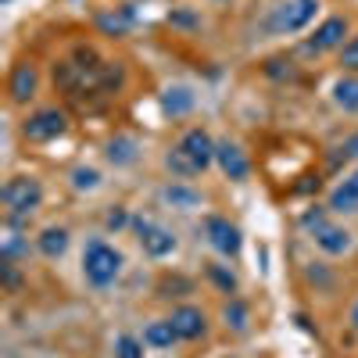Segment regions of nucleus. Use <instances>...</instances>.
Here are the masks:
<instances>
[{
	"label": "nucleus",
	"instance_id": "c756f323",
	"mask_svg": "<svg viewBox=\"0 0 358 358\" xmlns=\"http://www.w3.org/2000/svg\"><path fill=\"white\" fill-rule=\"evenodd\" d=\"M341 155H344V158H358V133H351V136L344 140V147H341Z\"/></svg>",
	"mask_w": 358,
	"mask_h": 358
},
{
	"label": "nucleus",
	"instance_id": "cd10ccee",
	"mask_svg": "<svg viewBox=\"0 0 358 358\" xmlns=\"http://www.w3.org/2000/svg\"><path fill=\"white\" fill-rule=\"evenodd\" d=\"M126 222H133V219H129V212H126L122 204H118V208H111V212H108V219H104V226H108V229H122Z\"/></svg>",
	"mask_w": 358,
	"mask_h": 358
},
{
	"label": "nucleus",
	"instance_id": "2eb2a0df",
	"mask_svg": "<svg viewBox=\"0 0 358 358\" xmlns=\"http://www.w3.org/2000/svg\"><path fill=\"white\" fill-rule=\"evenodd\" d=\"M162 201H165L169 208H176V212H194V208L204 204V197H201L194 187H187V183H169V187L162 190Z\"/></svg>",
	"mask_w": 358,
	"mask_h": 358
},
{
	"label": "nucleus",
	"instance_id": "b1692460",
	"mask_svg": "<svg viewBox=\"0 0 358 358\" xmlns=\"http://www.w3.org/2000/svg\"><path fill=\"white\" fill-rule=\"evenodd\" d=\"M22 251H29V244L22 241V233L8 222V233H4V248H0V258H8V262H15Z\"/></svg>",
	"mask_w": 358,
	"mask_h": 358
},
{
	"label": "nucleus",
	"instance_id": "f03ea898",
	"mask_svg": "<svg viewBox=\"0 0 358 358\" xmlns=\"http://www.w3.org/2000/svg\"><path fill=\"white\" fill-rule=\"evenodd\" d=\"M215 140L208 129L194 126L187 129L183 136H179L172 147H169V155H165V169L176 176V179H194L201 176L204 169H212L215 165Z\"/></svg>",
	"mask_w": 358,
	"mask_h": 358
},
{
	"label": "nucleus",
	"instance_id": "4468645a",
	"mask_svg": "<svg viewBox=\"0 0 358 358\" xmlns=\"http://www.w3.org/2000/svg\"><path fill=\"white\" fill-rule=\"evenodd\" d=\"M330 212H337V215L358 212V169L344 179V183L334 187V194H330Z\"/></svg>",
	"mask_w": 358,
	"mask_h": 358
},
{
	"label": "nucleus",
	"instance_id": "412c9836",
	"mask_svg": "<svg viewBox=\"0 0 358 358\" xmlns=\"http://www.w3.org/2000/svg\"><path fill=\"white\" fill-rule=\"evenodd\" d=\"M222 319H226V326H229V330L244 334V330H248V322H251V312H248V305L241 301V297H229V301H226V308H222Z\"/></svg>",
	"mask_w": 358,
	"mask_h": 358
},
{
	"label": "nucleus",
	"instance_id": "393cba45",
	"mask_svg": "<svg viewBox=\"0 0 358 358\" xmlns=\"http://www.w3.org/2000/svg\"><path fill=\"white\" fill-rule=\"evenodd\" d=\"M143 341L140 337H133V334H122L115 341V358H143Z\"/></svg>",
	"mask_w": 358,
	"mask_h": 358
},
{
	"label": "nucleus",
	"instance_id": "f8f14e48",
	"mask_svg": "<svg viewBox=\"0 0 358 358\" xmlns=\"http://www.w3.org/2000/svg\"><path fill=\"white\" fill-rule=\"evenodd\" d=\"M36 83H40L36 65L33 62H18L11 69V76H8V97H11V104H29V101H33Z\"/></svg>",
	"mask_w": 358,
	"mask_h": 358
},
{
	"label": "nucleus",
	"instance_id": "0eeeda50",
	"mask_svg": "<svg viewBox=\"0 0 358 358\" xmlns=\"http://www.w3.org/2000/svg\"><path fill=\"white\" fill-rule=\"evenodd\" d=\"M204 241L212 244V251H219L222 258H236L241 248H244V233H241V226H233L222 215H208L204 219Z\"/></svg>",
	"mask_w": 358,
	"mask_h": 358
},
{
	"label": "nucleus",
	"instance_id": "aec40b11",
	"mask_svg": "<svg viewBox=\"0 0 358 358\" xmlns=\"http://www.w3.org/2000/svg\"><path fill=\"white\" fill-rule=\"evenodd\" d=\"M129 25H133V4L118 8V11H108V15H97V29H104V33H111V36H122Z\"/></svg>",
	"mask_w": 358,
	"mask_h": 358
},
{
	"label": "nucleus",
	"instance_id": "1a4fd4ad",
	"mask_svg": "<svg viewBox=\"0 0 358 358\" xmlns=\"http://www.w3.org/2000/svg\"><path fill=\"white\" fill-rule=\"evenodd\" d=\"M344 36H348V18H344V15H330L322 25H315V33L305 40V50H308V54L337 50V47H344Z\"/></svg>",
	"mask_w": 358,
	"mask_h": 358
},
{
	"label": "nucleus",
	"instance_id": "20e7f679",
	"mask_svg": "<svg viewBox=\"0 0 358 358\" xmlns=\"http://www.w3.org/2000/svg\"><path fill=\"white\" fill-rule=\"evenodd\" d=\"M0 201H4V208H8V222L18 226L40 208L43 187H40L36 176H11L4 183V190H0Z\"/></svg>",
	"mask_w": 358,
	"mask_h": 358
},
{
	"label": "nucleus",
	"instance_id": "39448f33",
	"mask_svg": "<svg viewBox=\"0 0 358 358\" xmlns=\"http://www.w3.org/2000/svg\"><path fill=\"white\" fill-rule=\"evenodd\" d=\"M319 0H283L280 8H273V15H268L265 29L273 36H290V33H301V29L312 25V18L319 15Z\"/></svg>",
	"mask_w": 358,
	"mask_h": 358
},
{
	"label": "nucleus",
	"instance_id": "4be33fe9",
	"mask_svg": "<svg viewBox=\"0 0 358 358\" xmlns=\"http://www.w3.org/2000/svg\"><path fill=\"white\" fill-rule=\"evenodd\" d=\"M108 162H111V165H129V162H136V140L115 136V140L108 143Z\"/></svg>",
	"mask_w": 358,
	"mask_h": 358
},
{
	"label": "nucleus",
	"instance_id": "9b49d317",
	"mask_svg": "<svg viewBox=\"0 0 358 358\" xmlns=\"http://www.w3.org/2000/svg\"><path fill=\"white\" fill-rule=\"evenodd\" d=\"M312 241H315V248L322 251V255H330V258H341V255H348L351 251V233L344 229V226H337V222H319L315 229H312Z\"/></svg>",
	"mask_w": 358,
	"mask_h": 358
},
{
	"label": "nucleus",
	"instance_id": "6e6552de",
	"mask_svg": "<svg viewBox=\"0 0 358 358\" xmlns=\"http://www.w3.org/2000/svg\"><path fill=\"white\" fill-rule=\"evenodd\" d=\"M133 233H136V241H140V248H143V255L147 258H169L172 251H176V233L172 229H165V226H158V222H151V219H133Z\"/></svg>",
	"mask_w": 358,
	"mask_h": 358
},
{
	"label": "nucleus",
	"instance_id": "dca6fc26",
	"mask_svg": "<svg viewBox=\"0 0 358 358\" xmlns=\"http://www.w3.org/2000/svg\"><path fill=\"white\" fill-rule=\"evenodd\" d=\"M36 251L43 258H62L69 251V229L65 226H47L40 236H36Z\"/></svg>",
	"mask_w": 358,
	"mask_h": 358
},
{
	"label": "nucleus",
	"instance_id": "7ed1b4c3",
	"mask_svg": "<svg viewBox=\"0 0 358 358\" xmlns=\"http://www.w3.org/2000/svg\"><path fill=\"white\" fill-rule=\"evenodd\" d=\"M122 251L111 248L108 241H90L83 248V276L90 287H111L118 276H122Z\"/></svg>",
	"mask_w": 358,
	"mask_h": 358
},
{
	"label": "nucleus",
	"instance_id": "a878e982",
	"mask_svg": "<svg viewBox=\"0 0 358 358\" xmlns=\"http://www.w3.org/2000/svg\"><path fill=\"white\" fill-rule=\"evenodd\" d=\"M72 187L76 190H97L101 187V172L97 169H86V165L72 169Z\"/></svg>",
	"mask_w": 358,
	"mask_h": 358
},
{
	"label": "nucleus",
	"instance_id": "bb28decb",
	"mask_svg": "<svg viewBox=\"0 0 358 358\" xmlns=\"http://www.w3.org/2000/svg\"><path fill=\"white\" fill-rule=\"evenodd\" d=\"M341 69L358 76V36H351V40L341 47Z\"/></svg>",
	"mask_w": 358,
	"mask_h": 358
},
{
	"label": "nucleus",
	"instance_id": "5701e85b",
	"mask_svg": "<svg viewBox=\"0 0 358 358\" xmlns=\"http://www.w3.org/2000/svg\"><path fill=\"white\" fill-rule=\"evenodd\" d=\"M204 273H208V280H212L222 294H236V276H233V268H229V265H222V262H208V265H204Z\"/></svg>",
	"mask_w": 358,
	"mask_h": 358
},
{
	"label": "nucleus",
	"instance_id": "ddd939ff",
	"mask_svg": "<svg viewBox=\"0 0 358 358\" xmlns=\"http://www.w3.org/2000/svg\"><path fill=\"white\" fill-rule=\"evenodd\" d=\"M169 322L176 326L179 341H201V337L208 334V315H204L201 308H194V305H179V308H172Z\"/></svg>",
	"mask_w": 358,
	"mask_h": 358
},
{
	"label": "nucleus",
	"instance_id": "f3484780",
	"mask_svg": "<svg viewBox=\"0 0 358 358\" xmlns=\"http://www.w3.org/2000/svg\"><path fill=\"white\" fill-rule=\"evenodd\" d=\"M176 341H179V334H176V326H172L169 319H155V322H147V330H143V344H147V348L165 351V348H172Z\"/></svg>",
	"mask_w": 358,
	"mask_h": 358
},
{
	"label": "nucleus",
	"instance_id": "a211bd4d",
	"mask_svg": "<svg viewBox=\"0 0 358 358\" xmlns=\"http://www.w3.org/2000/svg\"><path fill=\"white\" fill-rule=\"evenodd\" d=\"M334 104L344 111H358V76L348 72L334 83Z\"/></svg>",
	"mask_w": 358,
	"mask_h": 358
},
{
	"label": "nucleus",
	"instance_id": "6ab92c4d",
	"mask_svg": "<svg viewBox=\"0 0 358 358\" xmlns=\"http://www.w3.org/2000/svg\"><path fill=\"white\" fill-rule=\"evenodd\" d=\"M162 108H165L172 118H179V115H187V111L194 108V94H190L187 86H169L165 97H162Z\"/></svg>",
	"mask_w": 358,
	"mask_h": 358
},
{
	"label": "nucleus",
	"instance_id": "423d86ee",
	"mask_svg": "<svg viewBox=\"0 0 358 358\" xmlns=\"http://www.w3.org/2000/svg\"><path fill=\"white\" fill-rule=\"evenodd\" d=\"M65 129H69V115L62 108H40L22 122V136L33 143H50L57 136H65Z\"/></svg>",
	"mask_w": 358,
	"mask_h": 358
},
{
	"label": "nucleus",
	"instance_id": "9d476101",
	"mask_svg": "<svg viewBox=\"0 0 358 358\" xmlns=\"http://www.w3.org/2000/svg\"><path fill=\"white\" fill-rule=\"evenodd\" d=\"M215 165L222 169L226 179H233V183H244V179L251 176V162L244 155V147L241 143H229V140H222L215 147Z\"/></svg>",
	"mask_w": 358,
	"mask_h": 358
},
{
	"label": "nucleus",
	"instance_id": "7c9ffc66",
	"mask_svg": "<svg viewBox=\"0 0 358 358\" xmlns=\"http://www.w3.org/2000/svg\"><path fill=\"white\" fill-rule=\"evenodd\" d=\"M351 330L358 334V301H355V308H351Z\"/></svg>",
	"mask_w": 358,
	"mask_h": 358
},
{
	"label": "nucleus",
	"instance_id": "f257e3e1",
	"mask_svg": "<svg viewBox=\"0 0 358 358\" xmlns=\"http://www.w3.org/2000/svg\"><path fill=\"white\" fill-rule=\"evenodd\" d=\"M126 79V69L118 62H101L94 50H76V57L54 65V86L65 97L79 101V97H94V94H118Z\"/></svg>",
	"mask_w": 358,
	"mask_h": 358
},
{
	"label": "nucleus",
	"instance_id": "c85d7f7f",
	"mask_svg": "<svg viewBox=\"0 0 358 358\" xmlns=\"http://www.w3.org/2000/svg\"><path fill=\"white\" fill-rule=\"evenodd\" d=\"M0 276H4V287H8L11 294L18 290V268H15V262L4 258V265H0Z\"/></svg>",
	"mask_w": 358,
	"mask_h": 358
}]
</instances>
